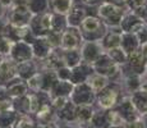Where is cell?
<instances>
[{
    "mask_svg": "<svg viewBox=\"0 0 147 128\" xmlns=\"http://www.w3.org/2000/svg\"><path fill=\"white\" fill-rule=\"evenodd\" d=\"M117 101V92L114 91H106L100 96V105L102 108H110Z\"/></svg>",
    "mask_w": 147,
    "mask_h": 128,
    "instance_id": "6da1fadb",
    "label": "cell"
},
{
    "mask_svg": "<svg viewBox=\"0 0 147 128\" xmlns=\"http://www.w3.org/2000/svg\"><path fill=\"white\" fill-rule=\"evenodd\" d=\"M107 122L111 127H121L124 124V118L118 112H109L107 113Z\"/></svg>",
    "mask_w": 147,
    "mask_h": 128,
    "instance_id": "7a4b0ae2",
    "label": "cell"
},
{
    "mask_svg": "<svg viewBox=\"0 0 147 128\" xmlns=\"http://www.w3.org/2000/svg\"><path fill=\"white\" fill-rule=\"evenodd\" d=\"M77 116H78V119H80L81 122H90L91 121V118H92V113H91V109H90L88 106H81L80 108V110L77 112Z\"/></svg>",
    "mask_w": 147,
    "mask_h": 128,
    "instance_id": "3957f363",
    "label": "cell"
},
{
    "mask_svg": "<svg viewBox=\"0 0 147 128\" xmlns=\"http://www.w3.org/2000/svg\"><path fill=\"white\" fill-rule=\"evenodd\" d=\"M33 127H35V123H33V121L30 116L24 115L17 122V128H33Z\"/></svg>",
    "mask_w": 147,
    "mask_h": 128,
    "instance_id": "277c9868",
    "label": "cell"
},
{
    "mask_svg": "<svg viewBox=\"0 0 147 128\" xmlns=\"http://www.w3.org/2000/svg\"><path fill=\"white\" fill-rule=\"evenodd\" d=\"M92 82H90V85L92 86V89H95V90H100V89H102L104 86H105V79L104 78H101V77H95V78H92L91 79Z\"/></svg>",
    "mask_w": 147,
    "mask_h": 128,
    "instance_id": "5b68a950",
    "label": "cell"
},
{
    "mask_svg": "<svg viewBox=\"0 0 147 128\" xmlns=\"http://www.w3.org/2000/svg\"><path fill=\"white\" fill-rule=\"evenodd\" d=\"M84 27H86L87 30L97 28L98 27V22L96 21V19H94V18H88V19H86V22H84Z\"/></svg>",
    "mask_w": 147,
    "mask_h": 128,
    "instance_id": "8992f818",
    "label": "cell"
},
{
    "mask_svg": "<svg viewBox=\"0 0 147 128\" xmlns=\"http://www.w3.org/2000/svg\"><path fill=\"white\" fill-rule=\"evenodd\" d=\"M10 108H12V104L9 101H0V114L8 113Z\"/></svg>",
    "mask_w": 147,
    "mask_h": 128,
    "instance_id": "52a82bcc",
    "label": "cell"
},
{
    "mask_svg": "<svg viewBox=\"0 0 147 128\" xmlns=\"http://www.w3.org/2000/svg\"><path fill=\"white\" fill-rule=\"evenodd\" d=\"M125 128H142V123L141 122H129L127 123V127Z\"/></svg>",
    "mask_w": 147,
    "mask_h": 128,
    "instance_id": "ba28073f",
    "label": "cell"
},
{
    "mask_svg": "<svg viewBox=\"0 0 147 128\" xmlns=\"http://www.w3.org/2000/svg\"><path fill=\"white\" fill-rule=\"evenodd\" d=\"M145 50H147V45H146V46H145ZM145 55H147V51H146V53H145Z\"/></svg>",
    "mask_w": 147,
    "mask_h": 128,
    "instance_id": "9c48e42d",
    "label": "cell"
},
{
    "mask_svg": "<svg viewBox=\"0 0 147 128\" xmlns=\"http://www.w3.org/2000/svg\"><path fill=\"white\" fill-rule=\"evenodd\" d=\"M113 128H119V127H113Z\"/></svg>",
    "mask_w": 147,
    "mask_h": 128,
    "instance_id": "30bf717a",
    "label": "cell"
}]
</instances>
